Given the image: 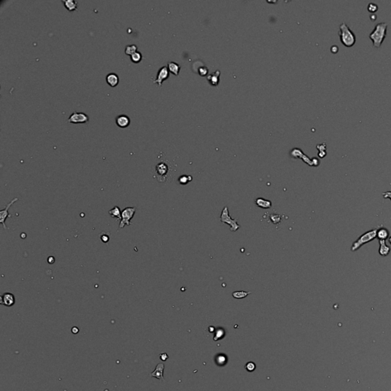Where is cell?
<instances>
[{
	"label": "cell",
	"instance_id": "6da1fadb",
	"mask_svg": "<svg viewBox=\"0 0 391 391\" xmlns=\"http://www.w3.org/2000/svg\"><path fill=\"white\" fill-rule=\"evenodd\" d=\"M386 30H387V24L385 22H380L376 24L375 28L370 34V40L373 42L374 46L377 48L381 46L383 40L385 39L386 35Z\"/></svg>",
	"mask_w": 391,
	"mask_h": 391
},
{
	"label": "cell",
	"instance_id": "7a4b0ae2",
	"mask_svg": "<svg viewBox=\"0 0 391 391\" xmlns=\"http://www.w3.org/2000/svg\"><path fill=\"white\" fill-rule=\"evenodd\" d=\"M339 38L340 41L342 44H344L345 47H352L354 44H355L356 37L355 34L353 31L351 30L349 26L345 23L343 22L340 24L339 26Z\"/></svg>",
	"mask_w": 391,
	"mask_h": 391
},
{
	"label": "cell",
	"instance_id": "3957f363",
	"mask_svg": "<svg viewBox=\"0 0 391 391\" xmlns=\"http://www.w3.org/2000/svg\"><path fill=\"white\" fill-rule=\"evenodd\" d=\"M377 229L370 230V231H367V232L364 233L362 235H361L358 238V239L356 241H354L353 243V244H352L351 251H357L363 244H366V243L369 242V241H372L375 238H377Z\"/></svg>",
	"mask_w": 391,
	"mask_h": 391
},
{
	"label": "cell",
	"instance_id": "277c9868",
	"mask_svg": "<svg viewBox=\"0 0 391 391\" xmlns=\"http://www.w3.org/2000/svg\"><path fill=\"white\" fill-rule=\"evenodd\" d=\"M170 167L166 162L161 161L156 165L154 169V178L159 182H165L169 173Z\"/></svg>",
	"mask_w": 391,
	"mask_h": 391
},
{
	"label": "cell",
	"instance_id": "5b68a950",
	"mask_svg": "<svg viewBox=\"0 0 391 391\" xmlns=\"http://www.w3.org/2000/svg\"><path fill=\"white\" fill-rule=\"evenodd\" d=\"M136 212V207H126L122 211V219L119 223V228H123L126 225H131V220Z\"/></svg>",
	"mask_w": 391,
	"mask_h": 391
},
{
	"label": "cell",
	"instance_id": "8992f818",
	"mask_svg": "<svg viewBox=\"0 0 391 391\" xmlns=\"http://www.w3.org/2000/svg\"><path fill=\"white\" fill-rule=\"evenodd\" d=\"M220 222H222V223H226L228 225H230L231 231H237L240 227V225L237 223V222H238L237 218L236 219L231 218L229 213H228V209L227 206H225L223 209V210H222L221 216H220Z\"/></svg>",
	"mask_w": 391,
	"mask_h": 391
},
{
	"label": "cell",
	"instance_id": "52a82bcc",
	"mask_svg": "<svg viewBox=\"0 0 391 391\" xmlns=\"http://www.w3.org/2000/svg\"><path fill=\"white\" fill-rule=\"evenodd\" d=\"M18 200V199L17 197L14 198V199H12V200L10 201L9 203H8L6 205H5V209L0 211V223L2 224V226H3V228H5V229H8V228L6 226V225H5V220H6L7 218H11V215L8 213V209H9V208L11 207V205H13V204L15 203V202H17Z\"/></svg>",
	"mask_w": 391,
	"mask_h": 391
},
{
	"label": "cell",
	"instance_id": "ba28073f",
	"mask_svg": "<svg viewBox=\"0 0 391 391\" xmlns=\"http://www.w3.org/2000/svg\"><path fill=\"white\" fill-rule=\"evenodd\" d=\"M89 116L84 113L73 112L70 116L67 122L70 123H86L89 121Z\"/></svg>",
	"mask_w": 391,
	"mask_h": 391
},
{
	"label": "cell",
	"instance_id": "9c48e42d",
	"mask_svg": "<svg viewBox=\"0 0 391 391\" xmlns=\"http://www.w3.org/2000/svg\"><path fill=\"white\" fill-rule=\"evenodd\" d=\"M169 77V71H168V68L165 66L164 67H161V69L158 70L157 73V78L155 80H153V82L154 83H157L159 86H161L162 83L163 81H164L165 80Z\"/></svg>",
	"mask_w": 391,
	"mask_h": 391
},
{
	"label": "cell",
	"instance_id": "30bf717a",
	"mask_svg": "<svg viewBox=\"0 0 391 391\" xmlns=\"http://www.w3.org/2000/svg\"><path fill=\"white\" fill-rule=\"evenodd\" d=\"M15 303V296L11 293H5L1 295V302L0 304L5 307H12Z\"/></svg>",
	"mask_w": 391,
	"mask_h": 391
},
{
	"label": "cell",
	"instance_id": "8fae6325",
	"mask_svg": "<svg viewBox=\"0 0 391 391\" xmlns=\"http://www.w3.org/2000/svg\"><path fill=\"white\" fill-rule=\"evenodd\" d=\"M164 364L163 363L158 364L156 366V368L151 372L150 374L152 377H156L157 379H159L161 380H164Z\"/></svg>",
	"mask_w": 391,
	"mask_h": 391
},
{
	"label": "cell",
	"instance_id": "7c38bea8",
	"mask_svg": "<svg viewBox=\"0 0 391 391\" xmlns=\"http://www.w3.org/2000/svg\"><path fill=\"white\" fill-rule=\"evenodd\" d=\"M116 125L120 128H126L130 125V119L126 115H119L116 119Z\"/></svg>",
	"mask_w": 391,
	"mask_h": 391
},
{
	"label": "cell",
	"instance_id": "4fadbf2b",
	"mask_svg": "<svg viewBox=\"0 0 391 391\" xmlns=\"http://www.w3.org/2000/svg\"><path fill=\"white\" fill-rule=\"evenodd\" d=\"M106 82L111 87H116L119 82V76L115 73H110L106 76Z\"/></svg>",
	"mask_w": 391,
	"mask_h": 391
},
{
	"label": "cell",
	"instance_id": "5bb4252c",
	"mask_svg": "<svg viewBox=\"0 0 391 391\" xmlns=\"http://www.w3.org/2000/svg\"><path fill=\"white\" fill-rule=\"evenodd\" d=\"M282 216L283 215H280L279 214L276 213H267L266 215H264V218H267L269 222L274 224L280 223L282 221Z\"/></svg>",
	"mask_w": 391,
	"mask_h": 391
},
{
	"label": "cell",
	"instance_id": "9a60e30c",
	"mask_svg": "<svg viewBox=\"0 0 391 391\" xmlns=\"http://www.w3.org/2000/svg\"><path fill=\"white\" fill-rule=\"evenodd\" d=\"M62 2L64 4L66 8H67L70 11H74L78 7V2L75 0H62Z\"/></svg>",
	"mask_w": 391,
	"mask_h": 391
},
{
	"label": "cell",
	"instance_id": "2e32d148",
	"mask_svg": "<svg viewBox=\"0 0 391 391\" xmlns=\"http://www.w3.org/2000/svg\"><path fill=\"white\" fill-rule=\"evenodd\" d=\"M380 248H379V254L382 256H386L390 251V248L387 246L385 242V240H380Z\"/></svg>",
	"mask_w": 391,
	"mask_h": 391
},
{
	"label": "cell",
	"instance_id": "e0dca14e",
	"mask_svg": "<svg viewBox=\"0 0 391 391\" xmlns=\"http://www.w3.org/2000/svg\"><path fill=\"white\" fill-rule=\"evenodd\" d=\"M255 202L258 207H261L263 209H269V208H271V205H272L271 201L264 199L263 198H258L256 199Z\"/></svg>",
	"mask_w": 391,
	"mask_h": 391
},
{
	"label": "cell",
	"instance_id": "ac0fdd59",
	"mask_svg": "<svg viewBox=\"0 0 391 391\" xmlns=\"http://www.w3.org/2000/svg\"><path fill=\"white\" fill-rule=\"evenodd\" d=\"M220 75V72L219 70H216L215 73H211L210 75H209L207 77V80L210 83V84H212V86H216L218 85V77H219Z\"/></svg>",
	"mask_w": 391,
	"mask_h": 391
},
{
	"label": "cell",
	"instance_id": "d6986e66",
	"mask_svg": "<svg viewBox=\"0 0 391 391\" xmlns=\"http://www.w3.org/2000/svg\"><path fill=\"white\" fill-rule=\"evenodd\" d=\"M109 214L113 218H116V220L122 219V211L119 206H115L113 209L109 211Z\"/></svg>",
	"mask_w": 391,
	"mask_h": 391
},
{
	"label": "cell",
	"instance_id": "ffe728a7",
	"mask_svg": "<svg viewBox=\"0 0 391 391\" xmlns=\"http://www.w3.org/2000/svg\"><path fill=\"white\" fill-rule=\"evenodd\" d=\"M377 237L380 240H386L389 237V231L386 228H381L377 231Z\"/></svg>",
	"mask_w": 391,
	"mask_h": 391
},
{
	"label": "cell",
	"instance_id": "44dd1931",
	"mask_svg": "<svg viewBox=\"0 0 391 391\" xmlns=\"http://www.w3.org/2000/svg\"><path fill=\"white\" fill-rule=\"evenodd\" d=\"M167 68L171 73L177 76L178 73H179L180 67L176 63L173 62V61H169L167 64Z\"/></svg>",
	"mask_w": 391,
	"mask_h": 391
},
{
	"label": "cell",
	"instance_id": "7402d4cb",
	"mask_svg": "<svg viewBox=\"0 0 391 391\" xmlns=\"http://www.w3.org/2000/svg\"><path fill=\"white\" fill-rule=\"evenodd\" d=\"M251 292H246V291H235L232 293V297L236 299H242L244 297H248L249 294H251Z\"/></svg>",
	"mask_w": 391,
	"mask_h": 391
},
{
	"label": "cell",
	"instance_id": "603a6c76",
	"mask_svg": "<svg viewBox=\"0 0 391 391\" xmlns=\"http://www.w3.org/2000/svg\"><path fill=\"white\" fill-rule=\"evenodd\" d=\"M136 51H138V47L135 44H129V45L126 46V49H125V52L127 55L131 56L134 53H135Z\"/></svg>",
	"mask_w": 391,
	"mask_h": 391
},
{
	"label": "cell",
	"instance_id": "cb8c5ba5",
	"mask_svg": "<svg viewBox=\"0 0 391 391\" xmlns=\"http://www.w3.org/2000/svg\"><path fill=\"white\" fill-rule=\"evenodd\" d=\"M130 57H131V60H132V62L134 63H139L141 60H142V54L141 53L139 52V51H136L135 53H134L133 54H132Z\"/></svg>",
	"mask_w": 391,
	"mask_h": 391
},
{
	"label": "cell",
	"instance_id": "d4e9b609",
	"mask_svg": "<svg viewBox=\"0 0 391 391\" xmlns=\"http://www.w3.org/2000/svg\"><path fill=\"white\" fill-rule=\"evenodd\" d=\"M367 10H368V11L370 12V13H375L378 10L377 5L375 3H369L368 6H367Z\"/></svg>",
	"mask_w": 391,
	"mask_h": 391
},
{
	"label": "cell",
	"instance_id": "484cf974",
	"mask_svg": "<svg viewBox=\"0 0 391 391\" xmlns=\"http://www.w3.org/2000/svg\"><path fill=\"white\" fill-rule=\"evenodd\" d=\"M256 368V365L255 364L253 363V362H248V363L246 364L245 365V369L248 370V372H252L255 370Z\"/></svg>",
	"mask_w": 391,
	"mask_h": 391
},
{
	"label": "cell",
	"instance_id": "4316f807",
	"mask_svg": "<svg viewBox=\"0 0 391 391\" xmlns=\"http://www.w3.org/2000/svg\"><path fill=\"white\" fill-rule=\"evenodd\" d=\"M100 239H101V241H103V243H108L109 242V239H110L109 234H106V233L100 234Z\"/></svg>",
	"mask_w": 391,
	"mask_h": 391
},
{
	"label": "cell",
	"instance_id": "83f0119b",
	"mask_svg": "<svg viewBox=\"0 0 391 391\" xmlns=\"http://www.w3.org/2000/svg\"><path fill=\"white\" fill-rule=\"evenodd\" d=\"M199 73L201 76H205L206 75V73H208V70H207V68L205 67H202L199 69Z\"/></svg>",
	"mask_w": 391,
	"mask_h": 391
},
{
	"label": "cell",
	"instance_id": "f1b7e54d",
	"mask_svg": "<svg viewBox=\"0 0 391 391\" xmlns=\"http://www.w3.org/2000/svg\"><path fill=\"white\" fill-rule=\"evenodd\" d=\"M188 177H189V176H181V177L179 179L180 183L181 184H186V183H187V182L189 181L187 180Z\"/></svg>",
	"mask_w": 391,
	"mask_h": 391
},
{
	"label": "cell",
	"instance_id": "f546056e",
	"mask_svg": "<svg viewBox=\"0 0 391 391\" xmlns=\"http://www.w3.org/2000/svg\"><path fill=\"white\" fill-rule=\"evenodd\" d=\"M159 358H160V359L161 361H165L167 360L168 358H169V357H168L167 354V353H163V354H161L160 356H159Z\"/></svg>",
	"mask_w": 391,
	"mask_h": 391
},
{
	"label": "cell",
	"instance_id": "4dcf8cb0",
	"mask_svg": "<svg viewBox=\"0 0 391 391\" xmlns=\"http://www.w3.org/2000/svg\"><path fill=\"white\" fill-rule=\"evenodd\" d=\"M223 334H224V332H223V331H222V330H219V331H218L216 332V335H215V336L218 335V337H217L215 339H214V340L216 341V340H218L219 339H221V338H222V336H223Z\"/></svg>",
	"mask_w": 391,
	"mask_h": 391
},
{
	"label": "cell",
	"instance_id": "1f68e13d",
	"mask_svg": "<svg viewBox=\"0 0 391 391\" xmlns=\"http://www.w3.org/2000/svg\"><path fill=\"white\" fill-rule=\"evenodd\" d=\"M383 196L385 198V199H386V198H389L391 200V191L390 192H383Z\"/></svg>",
	"mask_w": 391,
	"mask_h": 391
},
{
	"label": "cell",
	"instance_id": "d6a6232c",
	"mask_svg": "<svg viewBox=\"0 0 391 391\" xmlns=\"http://www.w3.org/2000/svg\"><path fill=\"white\" fill-rule=\"evenodd\" d=\"M79 331H80V329H79L77 327H76V326L73 327L71 329L72 333H73V334H77V333L79 332Z\"/></svg>",
	"mask_w": 391,
	"mask_h": 391
},
{
	"label": "cell",
	"instance_id": "836d02e7",
	"mask_svg": "<svg viewBox=\"0 0 391 391\" xmlns=\"http://www.w3.org/2000/svg\"><path fill=\"white\" fill-rule=\"evenodd\" d=\"M54 261H55V258H54V257H52V256H51V257H49V258H47V262H48L49 264H54Z\"/></svg>",
	"mask_w": 391,
	"mask_h": 391
},
{
	"label": "cell",
	"instance_id": "e575fe53",
	"mask_svg": "<svg viewBox=\"0 0 391 391\" xmlns=\"http://www.w3.org/2000/svg\"><path fill=\"white\" fill-rule=\"evenodd\" d=\"M389 243L391 244V237H389Z\"/></svg>",
	"mask_w": 391,
	"mask_h": 391
}]
</instances>
